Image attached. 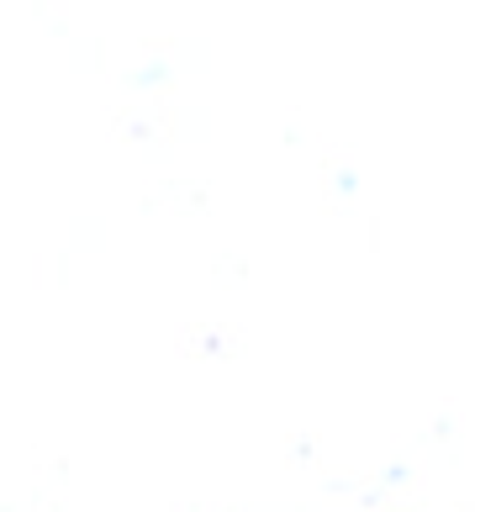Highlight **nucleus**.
<instances>
[]
</instances>
